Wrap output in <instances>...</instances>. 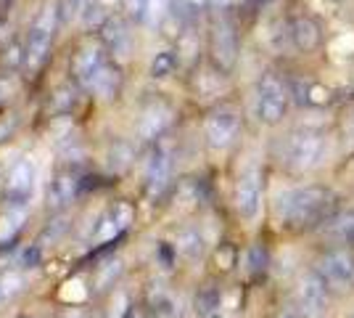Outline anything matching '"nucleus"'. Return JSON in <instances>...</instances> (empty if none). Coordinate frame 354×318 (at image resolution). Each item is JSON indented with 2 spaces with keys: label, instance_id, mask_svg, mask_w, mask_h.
Returning <instances> with one entry per match:
<instances>
[{
  "label": "nucleus",
  "instance_id": "obj_44",
  "mask_svg": "<svg viewBox=\"0 0 354 318\" xmlns=\"http://www.w3.org/2000/svg\"><path fill=\"white\" fill-rule=\"evenodd\" d=\"M212 318H220V316H212Z\"/></svg>",
  "mask_w": 354,
  "mask_h": 318
},
{
  "label": "nucleus",
  "instance_id": "obj_19",
  "mask_svg": "<svg viewBox=\"0 0 354 318\" xmlns=\"http://www.w3.org/2000/svg\"><path fill=\"white\" fill-rule=\"evenodd\" d=\"M175 249L185 260H201L204 258V249H207V242H204L198 228H183L180 236H177Z\"/></svg>",
  "mask_w": 354,
  "mask_h": 318
},
{
  "label": "nucleus",
  "instance_id": "obj_30",
  "mask_svg": "<svg viewBox=\"0 0 354 318\" xmlns=\"http://www.w3.org/2000/svg\"><path fill=\"white\" fill-rule=\"evenodd\" d=\"M267 263H270V255L262 244H254L249 252H246V268H249L251 276H262L267 271Z\"/></svg>",
  "mask_w": 354,
  "mask_h": 318
},
{
  "label": "nucleus",
  "instance_id": "obj_12",
  "mask_svg": "<svg viewBox=\"0 0 354 318\" xmlns=\"http://www.w3.org/2000/svg\"><path fill=\"white\" fill-rule=\"evenodd\" d=\"M320 276L328 287L346 289L354 281V258L346 249H330L320 260Z\"/></svg>",
  "mask_w": 354,
  "mask_h": 318
},
{
  "label": "nucleus",
  "instance_id": "obj_40",
  "mask_svg": "<svg viewBox=\"0 0 354 318\" xmlns=\"http://www.w3.org/2000/svg\"><path fill=\"white\" fill-rule=\"evenodd\" d=\"M230 3H233V0H209V8H212L214 14H222V11L230 8Z\"/></svg>",
  "mask_w": 354,
  "mask_h": 318
},
{
  "label": "nucleus",
  "instance_id": "obj_14",
  "mask_svg": "<svg viewBox=\"0 0 354 318\" xmlns=\"http://www.w3.org/2000/svg\"><path fill=\"white\" fill-rule=\"evenodd\" d=\"M288 32H291V40L299 51H315V48L323 43V32L320 24L307 14H299L288 21Z\"/></svg>",
  "mask_w": 354,
  "mask_h": 318
},
{
  "label": "nucleus",
  "instance_id": "obj_28",
  "mask_svg": "<svg viewBox=\"0 0 354 318\" xmlns=\"http://www.w3.org/2000/svg\"><path fill=\"white\" fill-rule=\"evenodd\" d=\"M196 53H198V35L191 30V24L185 27V30L180 32V37H177V56L180 61H185V64H191L196 59Z\"/></svg>",
  "mask_w": 354,
  "mask_h": 318
},
{
  "label": "nucleus",
  "instance_id": "obj_37",
  "mask_svg": "<svg viewBox=\"0 0 354 318\" xmlns=\"http://www.w3.org/2000/svg\"><path fill=\"white\" fill-rule=\"evenodd\" d=\"M130 313H133V310H130V300H127V294H124V292H119L117 303H111V313H109V318H127Z\"/></svg>",
  "mask_w": 354,
  "mask_h": 318
},
{
  "label": "nucleus",
  "instance_id": "obj_5",
  "mask_svg": "<svg viewBox=\"0 0 354 318\" xmlns=\"http://www.w3.org/2000/svg\"><path fill=\"white\" fill-rule=\"evenodd\" d=\"M288 109V88L278 75H265L257 88V114L267 125H278Z\"/></svg>",
  "mask_w": 354,
  "mask_h": 318
},
{
  "label": "nucleus",
  "instance_id": "obj_24",
  "mask_svg": "<svg viewBox=\"0 0 354 318\" xmlns=\"http://www.w3.org/2000/svg\"><path fill=\"white\" fill-rule=\"evenodd\" d=\"M90 91L95 93L101 101H111L119 91V75L111 69V67H106L104 72H101V77L93 82V88H90Z\"/></svg>",
  "mask_w": 354,
  "mask_h": 318
},
{
  "label": "nucleus",
  "instance_id": "obj_8",
  "mask_svg": "<svg viewBox=\"0 0 354 318\" xmlns=\"http://www.w3.org/2000/svg\"><path fill=\"white\" fill-rule=\"evenodd\" d=\"M169 178H172V146L162 141L156 143V149L151 154L146 167V194L151 199L162 197L164 188L169 186Z\"/></svg>",
  "mask_w": 354,
  "mask_h": 318
},
{
  "label": "nucleus",
  "instance_id": "obj_13",
  "mask_svg": "<svg viewBox=\"0 0 354 318\" xmlns=\"http://www.w3.org/2000/svg\"><path fill=\"white\" fill-rule=\"evenodd\" d=\"M101 40H104V46L117 56L119 61L127 59V53H130V46H133V37H130V30H127V21L122 19L119 14H109V19L104 21V27H101Z\"/></svg>",
  "mask_w": 354,
  "mask_h": 318
},
{
  "label": "nucleus",
  "instance_id": "obj_34",
  "mask_svg": "<svg viewBox=\"0 0 354 318\" xmlns=\"http://www.w3.org/2000/svg\"><path fill=\"white\" fill-rule=\"evenodd\" d=\"M106 215L111 218V223H114V226H117L119 231H124V228H127L130 223H133L135 210L130 207V204H127V202H117V204H114L111 210L106 212Z\"/></svg>",
  "mask_w": 354,
  "mask_h": 318
},
{
  "label": "nucleus",
  "instance_id": "obj_15",
  "mask_svg": "<svg viewBox=\"0 0 354 318\" xmlns=\"http://www.w3.org/2000/svg\"><path fill=\"white\" fill-rule=\"evenodd\" d=\"M77 191H80L77 175H74L72 170H64V173H59V175L50 181V186H48V207H50V210H64L66 204L74 202Z\"/></svg>",
  "mask_w": 354,
  "mask_h": 318
},
{
  "label": "nucleus",
  "instance_id": "obj_23",
  "mask_svg": "<svg viewBox=\"0 0 354 318\" xmlns=\"http://www.w3.org/2000/svg\"><path fill=\"white\" fill-rule=\"evenodd\" d=\"M106 19H109V14H106V6L101 0H85V8L80 16V24L85 30H101Z\"/></svg>",
  "mask_w": 354,
  "mask_h": 318
},
{
  "label": "nucleus",
  "instance_id": "obj_10",
  "mask_svg": "<svg viewBox=\"0 0 354 318\" xmlns=\"http://www.w3.org/2000/svg\"><path fill=\"white\" fill-rule=\"evenodd\" d=\"M35 183H37V170L32 165V159H19L6 181V199L8 204H24L30 207V199L35 194Z\"/></svg>",
  "mask_w": 354,
  "mask_h": 318
},
{
  "label": "nucleus",
  "instance_id": "obj_25",
  "mask_svg": "<svg viewBox=\"0 0 354 318\" xmlns=\"http://www.w3.org/2000/svg\"><path fill=\"white\" fill-rule=\"evenodd\" d=\"M24 61H27V46H24V43L11 40L8 46L3 48V56H0V67H3V69L14 72L19 67H24Z\"/></svg>",
  "mask_w": 354,
  "mask_h": 318
},
{
  "label": "nucleus",
  "instance_id": "obj_7",
  "mask_svg": "<svg viewBox=\"0 0 354 318\" xmlns=\"http://www.w3.org/2000/svg\"><path fill=\"white\" fill-rule=\"evenodd\" d=\"M262 207V170L249 167L236 183V210L243 220H254Z\"/></svg>",
  "mask_w": 354,
  "mask_h": 318
},
{
  "label": "nucleus",
  "instance_id": "obj_36",
  "mask_svg": "<svg viewBox=\"0 0 354 318\" xmlns=\"http://www.w3.org/2000/svg\"><path fill=\"white\" fill-rule=\"evenodd\" d=\"M169 6H172V0H148V21H162Z\"/></svg>",
  "mask_w": 354,
  "mask_h": 318
},
{
  "label": "nucleus",
  "instance_id": "obj_38",
  "mask_svg": "<svg viewBox=\"0 0 354 318\" xmlns=\"http://www.w3.org/2000/svg\"><path fill=\"white\" fill-rule=\"evenodd\" d=\"M217 303H220L217 292L207 289V294H201V297H198V310H201V313H212V310L217 308Z\"/></svg>",
  "mask_w": 354,
  "mask_h": 318
},
{
  "label": "nucleus",
  "instance_id": "obj_45",
  "mask_svg": "<svg viewBox=\"0 0 354 318\" xmlns=\"http://www.w3.org/2000/svg\"><path fill=\"white\" fill-rule=\"evenodd\" d=\"M30 318H37V316H30Z\"/></svg>",
  "mask_w": 354,
  "mask_h": 318
},
{
  "label": "nucleus",
  "instance_id": "obj_29",
  "mask_svg": "<svg viewBox=\"0 0 354 318\" xmlns=\"http://www.w3.org/2000/svg\"><path fill=\"white\" fill-rule=\"evenodd\" d=\"M56 8H59L61 27H69V24H74V21H80L82 8H85V0H59Z\"/></svg>",
  "mask_w": 354,
  "mask_h": 318
},
{
  "label": "nucleus",
  "instance_id": "obj_35",
  "mask_svg": "<svg viewBox=\"0 0 354 318\" xmlns=\"http://www.w3.org/2000/svg\"><path fill=\"white\" fill-rule=\"evenodd\" d=\"M122 6H124L127 19H133L138 24L148 21V0H122Z\"/></svg>",
  "mask_w": 354,
  "mask_h": 318
},
{
  "label": "nucleus",
  "instance_id": "obj_6",
  "mask_svg": "<svg viewBox=\"0 0 354 318\" xmlns=\"http://www.w3.org/2000/svg\"><path fill=\"white\" fill-rule=\"evenodd\" d=\"M238 130H241V117L236 109H217L204 122V136L212 149H227L238 138Z\"/></svg>",
  "mask_w": 354,
  "mask_h": 318
},
{
  "label": "nucleus",
  "instance_id": "obj_9",
  "mask_svg": "<svg viewBox=\"0 0 354 318\" xmlns=\"http://www.w3.org/2000/svg\"><path fill=\"white\" fill-rule=\"evenodd\" d=\"M106 67V53L101 46H95V43H88V46L80 48V53L74 56L72 61V77L74 82L80 85V88H93V82L101 77Z\"/></svg>",
  "mask_w": 354,
  "mask_h": 318
},
{
  "label": "nucleus",
  "instance_id": "obj_2",
  "mask_svg": "<svg viewBox=\"0 0 354 318\" xmlns=\"http://www.w3.org/2000/svg\"><path fill=\"white\" fill-rule=\"evenodd\" d=\"M59 24L61 21H59V8H56V3H53V6H45L43 11L37 14L30 35H27V43H24V46H27V61H24V67H27L30 72L40 69L45 64Z\"/></svg>",
  "mask_w": 354,
  "mask_h": 318
},
{
  "label": "nucleus",
  "instance_id": "obj_39",
  "mask_svg": "<svg viewBox=\"0 0 354 318\" xmlns=\"http://www.w3.org/2000/svg\"><path fill=\"white\" fill-rule=\"evenodd\" d=\"M14 125H16V120L11 117V114H8V117H0V141L8 138V133L14 130Z\"/></svg>",
  "mask_w": 354,
  "mask_h": 318
},
{
  "label": "nucleus",
  "instance_id": "obj_43",
  "mask_svg": "<svg viewBox=\"0 0 354 318\" xmlns=\"http://www.w3.org/2000/svg\"><path fill=\"white\" fill-rule=\"evenodd\" d=\"M0 303H3V294H0Z\"/></svg>",
  "mask_w": 354,
  "mask_h": 318
},
{
  "label": "nucleus",
  "instance_id": "obj_32",
  "mask_svg": "<svg viewBox=\"0 0 354 318\" xmlns=\"http://www.w3.org/2000/svg\"><path fill=\"white\" fill-rule=\"evenodd\" d=\"M66 228H69V218H56V220H50V223L43 228V233L37 236V244H40V247H48V244L59 242Z\"/></svg>",
  "mask_w": 354,
  "mask_h": 318
},
{
  "label": "nucleus",
  "instance_id": "obj_11",
  "mask_svg": "<svg viewBox=\"0 0 354 318\" xmlns=\"http://www.w3.org/2000/svg\"><path fill=\"white\" fill-rule=\"evenodd\" d=\"M296 297H299V308H301L304 316L320 318L325 313V308H328V284H325V279L320 273L301 276Z\"/></svg>",
  "mask_w": 354,
  "mask_h": 318
},
{
  "label": "nucleus",
  "instance_id": "obj_42",
  "mask_svg": "<svg viewBox=\"0 0 354 318\" xmlns=\"http://www.w3.org/2000/svg\"><path fill=\"white\" fill-rule=\"evenodd\" d=\"M0 181H3V173H0Z\"/></svg>",
  "mask_w": 354,
  "mask_h": 318
},
{
  "label": "nucleus",
  "instance_id": "obj_21",
  "mask_svg": "<svg viewBox=\"0 0 354 318\" xmlns=\"http://www.w3.org/2000/svg\"><path fill=\"white\" fill-rule=\"evenodd\" d=\"M122 271H124V265H122L119 258L106 260L104 265H98V271L93 276V289H95V292H104V289L114 287L119 281V276H122Z\"/></svg>",
  "mask_w": 354,
  "mask_h": 318
},
{
  "label": "nucleus",
  "instance_id": "obj_20",
  "mask_svg": "<svg viewBox=\"0 0 354 318\" xmlns=\"http://www.w3.org/2000/svg\"><path fill=\"white\" fill-rule=\"evenodd\" d=\"M133 159H135V149L133 143H127V141H114L109 146V152H106V167L111 173H124L127 167L133 165Z\"/></svg>",
  "mask_w": 354,
  "mask_h": 318
},
{
  "label": "nucleus",
  "instance_id": "obj_4",
  "mask_svg": "<svg viewBox=\"0 0 354 318\" xmlns=\"http://www.w3.org/2000/svg\"><path fill=\"white\" fill-rule=\"evenodd\" d=\"M209 53L212 61L217 64L220 72H230L238 61V32L236 24L222 14L214 16L212 21V32H209Z\"/></svg>",
  "mask_w": 354,
  "mask_h": 318
},
{
  "label": "nucleus",
  "instance_id": "obj_16",
  "mask_svg": "<svg viewBox=\"0 0 354 318\" xmlns=\"http://www.w3.org/2000/svg\"><path fill=\"white\" fill-rule=\"evenodd\" d=\"M169 122H172L169 106L164 104L148 106L146 112H143V117H140V122H138V136L143 138V141H156L167 130Z\"/></svg>",
  "mask_w": 354,
  "mask_h": 318
},
{
  "label": "nucleus",
  "instance_id": "obj_22",
  "mask_svg": "<svg viewBox=\"0 0 354 318\" xmlns=\"http://www.w3.org/2000/svg\"><path fill=\"white\" fill-rule=\"evenodd\" d=\"M177 64H180L177 51L164 48V51H159V53L151 59V77H153V80H167L169 75H175Z\"/></svg>",
  "mask_w": 354,
  "mask_h": 318
},
{
  "label": "nucleus",
  "instance_id": "obj_18",
  "mask_svg": "<svg viewBox=\"0 0 354 318\" xmlns=\"http://www.w3.org/2000/svg\"><path fill=\"white\" fill-rule=\"evenodd\" d=\"M148 313L151 318H180V305L167 289L156 287L148 292Z\"/></svg>",
  "mask_w": 354,
  "mask_h": 318
},
{
  "label": "nucleus",
  "instance_id": "obj_1",
  "mask_svg": "<svg viewBox=\"0 0 354 318\" xmlns=\"http://www.w3.org/2000/svg\"><path fill=\"white\" fill-rule=\"evenodd\" d=\"M333 207V194L323 186H301L286 191L278 202V215L286 226L307 228L317 226L328 218Z\"/></svg>",
  "mask_w": 354,
  "mask_h": 318
},
{
  "label": "nucleus",
  "instance_id": "obj_26",
  "mask_svg": "<svg viewBox=\"0 0 354 318\" xmlns=\"http://www.w3.org/2000/svg\"><path fill=\"white\" fill-rule=\"evenodd\" d=\"M169 8H172L177 16H183L185 24H191V21H196V19L209 8V0H172Z\"/></svg>",
  "mask_w": 354,
  "mask_h": 318
},
{
  "label": "nucleus",
  "instance_id": "obj_17",
  "mask_svg": "<svg viewBox=\"0 0 354 318\" xmlns=\"http://www.w3.org/2000/svg\"><path fill=\"white\" fill-rule=\"evenodd\" d=\"M30 207L24 204H8V210L0 215V244H8L16 239V233L24 228Z\"/></svg>",
  "mask_w": 354,
  "mask_h": 318
},
{
  "label": "nucleus",
  "instance_id": "obj_31",
  "mask_svg": "<svg viewBox=\"0 0 354 318\" xmlns=\"http://www.w3.org/2000/svg\"><path fill=\"white\" fill-rule=\"evenodd\" d=\"M24 289V273L21 271H8L0 276V294L3 300H11Z\"/></svg>",
  "mask_w": 354,
  "mask_h": 318
},
{
  "label": "nucleus",
  "instance_id": "obj_27",
  "mask_svg": "<svg viewBox=\"0 0 354 318\" xmlns=\"http://www.w3.org/2000/svg\"><path fill=\"white\" fill-rule=\"evenodd\" d=\"M328 231L330 236H336L341 242H354V212H341L336 215L330 223H328Z\"/></svg>",
  "mask_w": 354,
  "mask_h": 318
},
{
  "label": "nucleus",
  "instance_id": "obj_41",
  "mask_svg": "<svg viewBox=\"0 0 354 318\" xmlns=\"http://www.w3.org/2000/svg\"><path fill=\"white\" fill-rule=\"evenodd\" d=\"M6 96H8V82H6V80H0V104L6 101Z\"/></svg>",
  "mask_w": 354,
  "mask_h": 318
},
{
  "label": "nucleus",
  "instance_id": "obj_33",
  "mask_svg": "<svg viewBox=\"0 0 354 318\" xmlns=\"http://www.w3.org/2000/svg\"><path fill=\"white\" fill-rule=\"evenodd\" d=\"M74 104V88L69 82H61L56 91L50 93V109L53 112H69Z\"/></svg>",
  "mask_w": 354,
  "mask_h": 318
},
{
  "label": "nucleus",
  "instance_id": "obj_3",
  "mask_svg": "<svg viewBox=\"0 0 354 318\" xmlns=\"http://www.w3.org/2000/svg\"><path fill=\"white\" fill-rule=\"evenodd\" d=\"M325 154V138L315 130H301L286 141V149H283V159L291 170H312L323 162Z\"/></svg>",
  "mask_w": 354,
  "mask_h": 318
}]
</instances>
